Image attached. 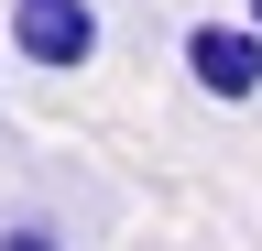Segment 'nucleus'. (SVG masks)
Instances as JSON below:
<instances>
[{"instance_id": "20e7f679", "label": "nucleus", "mask_w": 262, "mask_h": 251, "mask_svg": "<svg viewBox=\"0 0 262 251\" xmlns=\"http://www.w3.org/2000/svg\"><path fill=\"white\" fill-rule=\"evenodd\" d=\"M251 22H262V0H251Z\"/></svg>"}, {"instance_id": "f03ea898", "label": "nucleus", "mask_w": 262, "mask_h": 251, "mask_svg": "<svg viewBox=\"0 0 262 251\" xmlns=\"http://www.w3.org/2000/svg\"><path fill=\"white\" fill-rule=\"evenodd\" d=\"M11 55L44 77L98 66V0H11Z\"/></svg>"}, {"instance_id": "7ed1b4c3", "label": "nucleus", "mask_w": 262, "mask_h": 251, "mask_svg": "<svg viewBox=\"0 0 262 251\" xmlns=\"http://www.w3.org/2000/svg\"><path fill=\"white\" fill-rule=\"evenodd\" d=\"M0 251H66V240L44 230V218H11V230H0Z\"/></svg>"}, {"instance_id": "f257e3e1", "label": "nucleus", "mask_w": 262, "mask_h": 251, "mask_svg": "<svg viewBox=\"0 0 262 251\" xmlns=\"http://www.w3.org/2000/svg\"><path fill=\"white\" fill-rule=\"evenodd\" d=\"M186 87L196 99H219V109H251L262 99V22L251 11H208V22H186Z\"/></svg>"}]
</instances>
